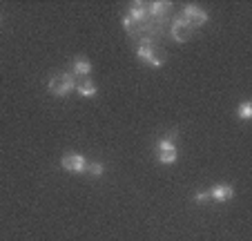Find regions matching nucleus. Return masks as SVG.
Masks as SVG:
<instances>
[{
    "instance_id": "f03ea898",
    "label": "nucleus",
    "mask_w": 252,
    "mask_h": 241,
    "mask_svg": "<svg viewBox=\"0 0 252 241\" xmlns=\"http://www.w3.org/2000/svg\"><path fill=\"white\" fill-rule=\"evenodd\" d=\"M76 87V80H74V74L71 71H58V74L49 76L47 80V90L52 96H67L71 90Z\"/></svg>"
},
{
    "instance_id": "6e6552de",
    "label": "nucleus",
    "mask_w": 252,
    "mask_h": 241,
    "mask_svg": "<svg viewBox=\"0 0 252 241\" xmlns=\"http://www.w3.org/2000/svg\"><path fill=\"white\" fill-rule=\"evenodd\" d=\"M71 74L78 76V78H87L92 74V61L85 56H76L71 61Z\"/></svg>"
},
{
    "instance_id": "2eb2a0df",
    "label": "nucleus",
    "mask_w": 252,
    "mask_h": 241,
    "mask_svg": "<svg viewBox=\"0 0 252 241\" xmlns=\"http://www.w3.org/2000/svg\"><path fill=\"white\" fill-rule=\"evenodd\" d=\"M123 27H125V32H127V34H132V36H136V27H138V25L134 23V20L129 18L127 14L123 16Z\"/></svg>"
},
{
    "instance_id": "9d476101",
    "label": "nucleus",
    "mask_w": 252,
    "mask_h": 241,
    "mask_svg": "<svg viewBox=\"0 0 252 241\" xmlns=\"http://www.w3.org/2000/svg\"><path fill=\"white\" fill-rule=\"evenodd\" d=\"M170 9H172V2H161V0H157V2H148V16L150 18H163Z\"/></svg>"
},
{
    "instance_id": "7ed1b4c3",
    "label": "nucleus",
    "mask_w": 252,
    "mask_h": 241,
    "mask_svg": "<svg viewBox=\"0 0 252 241\" xmlns=\"http://www.w3.org/2000/svg\"><path fill=\"white\" fill-rule=\"evenodd\" d=\"M61 166H63V170L71 172V174H85L87 159L83 154H76V152H67V154H63Z\"/></svg>"
},
{
    "instance_id": "dca6fc26",
    "label": "nucleus",
    "mask_w": 252,
    "mask_h": 241,
    "mask_svg": "<svg viewBox=\"0 0 252 241\" xmlns=\"http://www.w3.org/2000/svg\"><path fill=\"white\" fill-rule=\"evenodd\" d=\"M194 201H196V204H205V201H210L208 190H205V192H196L194 194Z\"/></svg>"
},
{
    "instance_id": "20e7f679",
    "label": "nucleus",
    "mask_w": 252,
    "mask_h": 241,
    "mask_svg": "<svg viewBox=\"0 0 252 241\" xmlns=\"http://www.w3.org/2000/svg\"><path fill=\"white\" fill-rule=\"evenodd\" d=\"M181 18L186 20L192 29H199V27H203V25L208 23V11L201 9L199 5H186L183 7Z\"/></svg>"
},
{
    "instance_id": "0eeeda50",
    "label": "nucleus",
    "mask_w": 252,
    "mask_h": 241,
    "mask_svg": "<svg viewBox=\"0 0 252 241\" xmlns=\"http://www.w3.org/2000/svg\"><path fill=\"white\" fill-rule=\"evenodd\" d=\"M127 16L138 25V27H141V25L150 18V16H148V2H141V0H134V2H129Z\"/></svg>"
},
{
    "instance_id": "4468645a",
    "label": "nucleus",
    "mask_w": 252,
    "mask_h": 241,
    "mask_svg": "<svg viewBox=\"0 0 252 241\" xmlns=\"http://www.w3.org/2000/svg\"><path fill=\"white\" fill-rule=\"evenodd\" d=\"M239 118H241V121H250L252 118V105L248 103V101H243V103L239 105Z\"/></svg>"
},
{
    "instance_id": "ddd939ff",
    "label": "nucleus",
    "mask_w": 252,
    "mask_h": 241,
    "mask_svg": "<svg viewBox=\"0 0 252 241\" xmlns=\"http://www.w3.org/2000/svg\"><path fill=\"white\" fill-rule=\"evenodd\" d=\"M105 172V166L100 161H87V168H85V174L90 176H103Z\"/></svg>"
},
{
    "instance_id": "39448f33",
    "label": "nucleus",
    "mask_w": 252,
    "mask_h": 241,
    "mask_svg": "<svg viewBox=\"0 0 252 241\" xmlns=\"http://www.w3.org/2000/svg\"><path fill=\"white\" fill-rule=\"evenodd\" d=\"M192 32H194V29H192L190 25L181 18V16L174 18L172 20V25H170V36L174 38L176 43H188V40L192 38Z\"/></svg>"
},
{
    "instance_id": "f8f14e48",
    "label": "nucleus",
    "mask_w": 252,
    "mask_h": 241,
    "mask_svg": "<svg viewBox=\"0 0 252 241\" xmlns=\"http://www.w3.org/2000/svg\"><path fill=\"white\" fill-rule=\"evenodd\" d=\"M165 61H167V54L163 52V49H154V52L150 54V58L145 61V65H150V67H163V65H165Z\"/></svg>"
},
{
    "instance_id": "9b49d317",
    "label": "nucleus",
    "mask_w": 252,
    "mask_h": 241,
    "mask_svg": "<svg viewBox=\"0 0 252 241\" xmlns=\"http://www.w3.org/2000/svg\"><path fill=\"white\" fill-rule=\"evenodd\" d=\"M154 52V43H152V38H143L141 43H138V47H136V56L141 58L143 63L150 58V54Z\"/></svg>"
},
{
    "instance_id": "f257e3e1",
    "label": "nucleus",
    "mask_w": 252,
    "mask_h": 241,
    "mask_svg": "<svg viewBox=\"0 0 252 241\" xmlns=\"http://www.w3.org/2000/svg\"><path fill=\"white\" fill-rule=\"evenodd\" d=\"M154 152H157L158 163H163V166H170V163H174V161L179 159V147H176V130H172L167 137H163L161 141L157 143Z\"/></svg>"
},
{
    "instance_id": "1a4fd4ad",
    "label": "nucleus",
    "mask_w": 252,
    "mask_h": 241,
    "mask_svg": "<svg viewBox=\"0 0 252 241\" xmlns=\"http://www.w3.org/2000/svg\"><path fill=\"white\" fill-rule=\"evenodd\" d=\"M74 90L78 92L81 96H85V99H94L96 96V85H94V80H90V78H81V80H76V87Z\"/></svg>"
},
{
    "instance_id": "423d86ee",
    "label": "nucleus",
    "mask_w": 252,
    "mask_h": 241,
    "mask_svg": "<svg viewBox=\"0 0 252 241\" xmlns=\"http://www.w3.org/2000/svg\"><path fill=\"white\" fill-rule=\"evenodd\" d=\"M210 194V201H219V204H225V201H230V199L234 197V188L228 183H217L212 185V188L208 190Z\"/></svg>"
}]
</instances>
